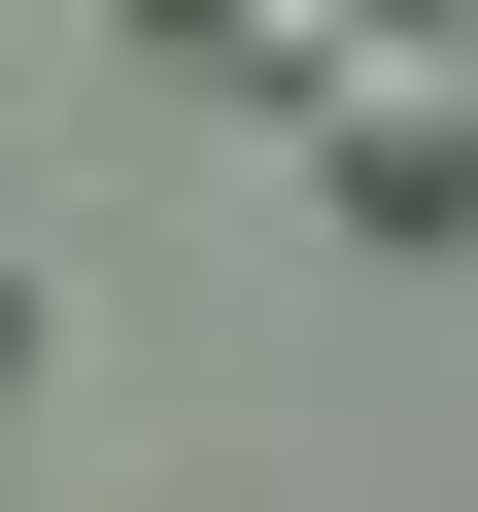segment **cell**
Masks as SVG:
<instances>
[{"instance_id":"obj_2","label":"cell","mask_w":478,"mask_h":512,"mask_svg":"<svg viewBox=\"0 0 478 512\" xmlns=\"http://www.w3.org/2000/svg\"><path fill=\"white\" fill-rule=\"evenodd\" d=\"M0 376H35V239H0Z\"/></svg>"},{"instance_id":"obj_1","label":"cell","mask_w":478,"mask_h":512,"mask_svg":"<svg viewBox=\"0 0 478 512\" xmlns=\"http://www.w3.org/2000/svg\"><path fill=\"white\" fill-rule=\"evenodd\" d=\"M308 171H342V239H444L478 205V69L444 35H308Z\"/></svg>"}]
</instances>
